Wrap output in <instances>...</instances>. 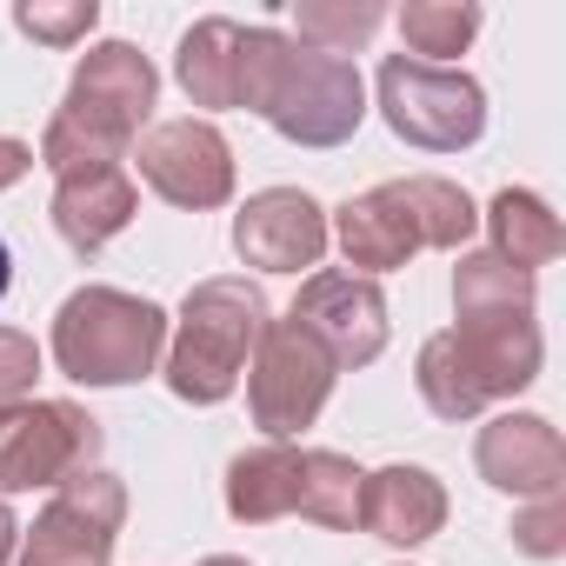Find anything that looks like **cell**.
Listing matches in <instances>:
<instances>
[{
	"mask_svg": "<svg viewBox=\"0 0 566 566\" xmlns=\"http://www.w3.org/2000/svg\"><path fill=\"white\" fill-rule=\"evenodd\" d=\"M107 433L87 407L74 400H21L0 413V500L34 493V486H67L101 460Z\"/></svg>",
	"mask_w": 566,
	"mask_h": 566,
	"instance_id": "cell-8",
	"label": "cell"
},
{
	"mask_svg": "<svg viewBox=\"0 0 566 566\" xmlns=\"http://www.w3.org/2000/svg\"><path fill=\"white\" fill-rule=\"evenodd\" d=\"M287 321L307 327L334 354V367H367L387 347V294L367 273H307Z\"/></svg>",
	"mask_w": 566,
	"mask_h": 566,
	"instance_id": "cell-11",
	"label": "cell"
},
{
	"mask_svg": "<svg viewBox=\"0 0 566 566\" xmlns=\"http://www.w3.org/2000/svg\"><path fill=\"white\" fill-rule=\"evenodd\" d=\"M34 380H41V347H34V334L0 327V413L21 407V400H34Z\"/></svg>",
	"mask_w": 566,
	"mask_h": 566,
	"instance_id": "cell-26",
	"label": "cell"
},
{
	"mask_svg": "<svg viewBox=\"0 0 566 566\" xmlns=\"http://www.w3.org/2000/svg\"><path fill=\"white\" fill-rule=\"evenodd\" d=\"M513 539H520V553H533V559L566 553V493L526 500V506L513 513Z\"/></svg>",
	"mask_w": 566,
	"mask_h": 566,
	"instance_id": "cell-25",
	"label": "cell"
},
{
	"mask_svg": "<svg viewBox=\"0 0 566 566\" xmlns=\"http://www.w3.org/2000/svg\"><path fill=\"white\" fill-rule=\"evenodd\" d=\"M140 213V187L127 167H87V174H61L54 180V233L94 260L107 240H120Z\"/></svg>",
	"mask_w": 566,
	"mask_h": 566,
	"instance_id": "cell-16",
	"label": "cell"
},
{
	"mask_svg": "<svg viewBox=\"0 0 566 566\" xmlns=\"http://www.w3.org/2000/svg\"><path fill=\"white\" fill-rule=\"evenodd\" d=\"M8 280H14V253H8V240H0V301H8Z\"/></svg>",
	"mask_w": 566,
	"mask_h": 566,
	"instance_id": "cell-29",
	"label": "cell"
},
{
	"mask_svg": "<svg viewBox=\"0 0 566 566\" xmlns=\"http://www.w3.org/2000/svg\"><path fill=\"white\" fill-rule=\"evenodd\" d=\"M301 48H314V54H354V48H367L374 41V28L387 21V8L380 0H301Z\"/></svg>",
	"mask_w": 566,
	"mask_h": 566,
	"instance_id": "cell-23",
	"label": "cell"
},
{
	"mask_svg": "<svg viewBox=\"0 0 566 566\" xmlns=\"http://www.w3.org/2000/svg\"><path fill=\"white\" fill-rule=\"evenodd\" d=\"M294 500H301V447L294 440H260V447L233 453V467H227V513L240 526L287 520Z\"/></svg>",
	"mask_w": 566,
	"mask_h": 566,
	"instance_id": "cell-18",
	"label": "cell"
},
{
	"mask_svg": "<svg viewBox=\"0 0 566 566\" xmlns=\"http://www.w3.org/2000/svg\"><path fill=\"white\" fill-rule=\"evenodd\" d=\"M233 253L260 273H301L327 253V213L301 187H266L233 213Z\"/></svg>",
	"mask_w": 566,
	"mask_h": 566,
	"instance_id": "cell-12",
	"label": "cell"
},
{
	"mask_svg": "<svg viewBox=\"0 0 566 566\" xmlns=\"http://www.w3.org/2000/svg\"><path fill=\"white\" fill-rule=\"evenodd\" d=\"M453 307H460V321L533 314V273L506 266L493 247L486 253H460V266H453Z\"/></svg>",
	"mask_w": 566,
	"mask_h": 566,
	"instance_id": "cell-21",
	"label": "cell"
},
{
	"mask_svg": "<svg viewBox=\"0 0 566 566\" xmlns=\"http://www.w3.org/2000/svg\"><path fill=\"white\" fill-rule=\"evenodd\" d=\"M14 553H21V520H14L8 500H0V566H14Z\"/></svg>",
	"mask_w": 566,
	"mask_h": 566,
	"instance_id": "cell-28",
	"label": "cell"
},
{
	"mask_svg": "<svg viewBox=\"0 0 566 566\" xmlns=\"http://www.w3.org/2000/svg\"><path fill=\"white\" fill-rule=\"evenodd\" d=\"M266 321H273L266 314V294L253 287L247 273H213V280H200V287H187L180 321H174V340L160 354L174 400L220 407L240 387V374H247Z\"/></svg>",
	"mask_w": 566,
	"mask_h": 566,
	"instance_id": "cell-4",
	"label": "cell"
},
{
	"mask_svg": "<svg viewBox=\"0 0 566 566\" xmlns=\"http://www.w3.org/2000/svg\"><path fill=\"white\" fill-rule=\"evenodd\" d=\"M253 61H260V28H240L227 14H207V21H193L180 34L174 81L187 87L193 107H247Z\"/></svg>",
	"mask_w": 566,
	"mask_h": 566,
	"instance_id": "cell-14",
	"label": "cell"
},
{
	"mask_svg": "<svg viewBox=\"0 0 566 566\" xmlns=\"http://www.w3.org/2000/svg\"><path fill=\"white\" fill-rule=\"evenodd\" d=\"M154 94H160V74L134 41L87 48V61L67 81L61 114L41 134V167H54V180L87 174V167H120L154 120Z\"/></svg>",
	"mask_w": 566,
	"mask_h": 566,
	"instance_id": "cell-1",
	"label": "cell"
},
{
	"mask_svg": "<svg viewBox=\"0 0 566 566\" xmlns=\"http://www.w3.org/2000/svg\"><path fill=\"white\" fill-rule=\"evenodd\" d=\"M473 467H480L486 486H500L513 500L566 493V440L539 413H500V420H486L480 440H473Z\"/></svg>",
	"mask_w": 566,
	"mask_h": 566,
	"instance_id": "cell-13",
	"label": "cell"
},
{
	"mask_svg": "<svg viewBox=\"0 0 566 566\" xmlns=\"http://www.w3.org/2000/svg\"><path fill=\"white\" fill-rule=\"evenodd\" d=\"M127 520V486L101 467L54 486L41 520L21 533V566H114V533Z\"/></svg>",
	"mask_w": 566,
	"mask_h": 566,
	"instance_id": "cell-9",
	"label": "cell"
},
{
	"mask_svg": "<svg viewBox=\"0 0 566 566\" xmlns=\"http://www.w3.org/2000/svg\"><path fill=\"white\" fill-rule=\"evenodd\" d=\"M360 526L387 546H420L447 526V486L427 467H380L360 480Z\"/></svg>",
	"mask_w": 566,
	"mask_h": 566,
	"instance_id": "cell-17",
	"label": "cell"
},
{
	"mask_svg": "<svg viewBox=\"0 0 566 566\" xmlns=\"http://www.w3.org/2000/svg\"><path fill=\"white\" fill-rule=\"evenodd\" d=\"M94 21H101L94 0H61V8L34 0V8H14V28H21L28 41H41V48H81V41L94 34Z\"/></svg>",
	"mask_w": 566,
	"mask_h": 566,
	"instance_id": "cell-24",
	"label": "cell"
},
{
	"mask_svg": "<svg viewBox=\"0 0 566 566\" xmlns=\"http://www.w3.org/2000/svg\"><path fill=\"white\" fill-rule=\"evenodd\" d=\"M473 200L467 187L440 180V174H407V180H380L367 187L360 200H347L327 227V240H340L347 266H360L367 280L374 273H394L407 266L413 253H460L467 233H473Z\"/></svg>",
	"mask_w": 566,
	"mask_h": 566,
	"instance_id": "cell-2",
	"label": "cell"
},
{
	"mask_svg": "<svg viewBox=\"0 0 566 566\" xmlns=\"http://www.w3.org/2000/svg\"><path fill=\"white\" fill-rule=\"evenodd\" d=\"M486 227H493V253L506 266H520V273H533V266L566 253V227L533 187H500L493 207H486Z\"/></svg>",
	"mask_w": 566,
	"mask_h": 566,
	"instance_id": "cell-19",
	"label": "cell"
},
{
	"mask_svg": "<svg viewBox=\"0 0 566 566\" xmlns=\"http://www.w3.org/2000/svg\"><path fill=\"white\" fill-rule=\"evenodd\" d=\"M380 114L420 154H460L486 134V94L467 67H427L407 54L380 61Z\"/></svg>",
	"mask_w": 566,
	"mask_h": 566,
	"instance_id": "cell-6",
	"label": "cell"
},
{
	"mask_svg": "<svg viewBox=\"0 0 566 566\" xmlns=\"http://www.w3.org/2000/svg\"><path fill=\"white\" fill-rule=\"evenodd\" d=\"M360 467L334 447H301V500L294 513L314 520V526H334V533H354L360 526Z\"/></svg>",
	"mask_w": 566,
	"mask_h": 566,
	"instance_id": "cell-20",
	"label": "cell"
},
{
	"mask_svg": "<svg viewBox=\"0 0 566 566\" xmlns=\"http://www.w3.org/2000/svg\"><path fill=\"white\" fill-rule=\"evenodd\" d=\"M28 174H34V147H28V140H14V134H0V193L21 187Z\"/></svg>",
	"mask_w": 566,
	"mask_h": 566,
	"instance_id": "cell-27",
	"label": "cell"
},
{
	"mask_svg": "<svg viewBox=\"0 0 566 566\" xmlns=\"http://www.w3.org/2000/svg\"><path fill=\"white\" fill-rule=\"evenodd\" d=\"M447 340H453V360H460V374H467L480 407L513 400L520 387L539 380V327H533V314L460 321V327H447Z\"/></svg>",
	"mask_w": 566,
	"mask_h": 566,
	"instance_id": "cell-15",
	"label": "cell"
},
{
	"mask_svg": "<svg viewBox=\"0 0 566 566\" xmlns=\"http://www.w3.org/2000/svg\"><path fill=\"white\" fill-rule=\"evenodd\" d=\"M200 566H247V559H240V553H207Z\"/></svg>",
	"mask_w": 566,
	"mask_h": 566,
	"instance_id": "cell-30",
	"label": "cell"
},
{
	"mask_svg": "<svg viewBox=\"0 0 566 566\" xmlns=\"http://www.w3.org/2000/svg\"><path fill=\"white\" fill-rule=\"evenodd\" d=\"M134 167L140 180L167 200V207H187V213H213L233 200V147L213 120L200 114H180V120H154L140 140H134Z\"/></svg>",
	"mask_w": 566,
	"mask_h": 566,
	"instance_id": "cell-10",
	"label": "cell"
},
{
	"mask_svg": "<svg viewBox=\"0 0 566 566\" xmlns=\"http://www.w3.org/2000/svg\"><path fill=\"white\" fill-rule=\"evenodd\" d=\"M247 107L294 147H340L367 120V81L340 54H314V48L287 41L280 28H260Z\"/></svg>",
	"mask_w": 566,
	"mask_h": 566,
	"instance_id": "cell-3",
	"label": "cell"
},
{
	"mask_svg": "<svg viewBox=\"0 0 566 566\" xmlns=\"http://www.w3.org/2000/svg\"><path fill=\"white\" fill-rule=\"evenodd\" d=\"M167 354V314L120 287H81L54 314V367L81 387L147 380Z\"/></svg>",
	"mask_w": 566,
	"mask_h": 566,
	"instance_id": "cell-5",
	"label": "cell"
},
{
	"mask_svg": "<svg viewBox=\"0 0 566 566\" xmlns=\"http://www.w3.org/2000/svg\"><path fill=\"white\" fill-rule=\"evenodd\" d=\"M473 34H480V8H473V0H407V8H400L407 61L447 67L453 54H467Z\"/></svg>",
	"mask_w": 566,
	"mask_h": 566,
	"instance_id": "cell-22",
	"label": "cell"
},
{
	"mask_svg": "<svg viewBox=\"0 0 566 566\" xmlns=\"http://www.w3.org/2000/svg\"><path fill=\"white\" fill-rule=\"evenodd\" d=\"M334 354L294 327V321H266L253 360H247V407H253V427L266 440H294L321 420L327 394H334Z\"/></svg>",
	"mask_w": 566,
	"mask_h": 566,
	"instance_id": "cell-7",
	"label": "cell"
}]
</instances>
